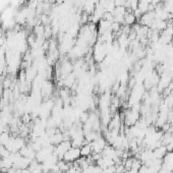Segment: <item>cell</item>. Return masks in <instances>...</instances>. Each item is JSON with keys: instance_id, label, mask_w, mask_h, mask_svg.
Returning a JSON list of instances; mask_svg holds the SVG:
<instances>
[{"instance_id": "5", "label": "cell", "mask_w": 173, "mask_h": 173, "mask_svg": "<svg viewBox=\"0 0 173 173\" xmlns=\"http://www.w3.org/2000/svg\"><path fill=\"white\" fill-rule=\"evenodd\" d=\"M81 157H85V158H88L92 155V147H91V144L88 143V144H85V145H83L81 148Z\"/></svg>"}, {"instance_id": "11", "label": "cell", "mask_w": 173, "mask_h": 173, "mask_svg": "<svg viewBox=\"0 0 173 173\" xmlns=\"http://www.w3.org/2000/svg\"><path fill=\"white\" fill-rule=\"evenodd\" d=\"M139 3H140V0H129L131 11L133 12L136 9H137V7H139Z\"/></svg>"}, {"instance_id": "8", "label": "cell", "mask_w": 173, "mask_h": 173, "mask_svg": "<svg viewBox=\"0 0 173 173\" xmlns=\"http://www.w3.org/2000/svg\"><path fill=\"white\" fill-rule=\"evenodd\" d=\"M110 31L113 32V33H118V32L121 31V25L119 22L113 21L110 25Z\"/></svg>"}, {"instance_id": "12", "label": "cell", "mask_w": 173, "mask_h": 173, "mask_svg": "<svg viewBox=\"0 0 173 173\" xmlns=\"http://www.w3.org/2000/svg\"><path fill=\"white\" fill-rule=\"evenodd\" d=\"M168 173H173V171H169Z\"/></svg>"}, {"instance_id": "2", "label": "cell", "mask_w": 173, "mask_h": 173, "mask_svg": "<svg viewBox=\"0 0 173 173\" xmlns=\"http://www.w3.org/2000/svg\"><path fill=\"white\" fill-rule=\"evenodd\" d=\"M79 157H81V150H79V148L71 147V148L64 154L62 159L67 163H73L75 161H76Z\"/></svg>"}, {"instance_id": "1", "label": "cell", "mask_w": 173, "mask_h": 173, "mask_svg": "<svg viewBox=\"0 0 173 173\" xmlns=\"http://www.w3.org/2000/svg\"><path fill=\"white\" fill-rule=\"evenodd\" d=\"M70 148H71V142H70V140H63L59 145L55 146V149H54L53 153L58 157L59 160H61L63 158V156H64V154L68 151Z\"/></svg>"}, {"instance_id": "4", "label": "cell", "mask_w": 173, "mask_h": 173, "mask_svg": "<svg viewBox=\"0 0 173 173\" xmlns=\"http://www.w3.org/2000/svg\"><path fill=\"white\" fill-rule=\"evenodd\" d=\"M63 133H60L59 130H57V133L55 134H53L52 136H50V143H51V145H53V146H57V145H59L60 143H62L63 142Z\"/></svg>"}, {"instance_id": "9", "label": "cell", "mask_w": 173, "mask_h": 173, "mask_svg": "<svg viewBox=\"0 0 173 173\" xmlns=\"http://www.w3.org/2000/svg\"><path fill=\"white\" fill-rule=\"evenodd\" d=\"M142 165H143V163L140 159H133V165H131V169H133V170H136V171H139V169L140 168Z\"/></svg>"}, {"instance_id": "3", "label": "cell", "mask_w": 173, "mask_h": 173, "mask_svg": "<svg viewBox=\"0 0 173 173\" xmlns=\"http://www.w3.org/2000/svg\"><path fill=\"white\" fill-rule=\"evenodd\" d=\"M154 156H155L156 159H163L164 156L167 154V149H166V146L161 145L158 148H156L155 150H153Z\"/></svg>"}, {"instance_id": "6", "label": "cell", "mask_w": 173, "mask_h": 173, "mask_svg": "<svg viewBox=\"0 0 173 173\" xmlns=\"http://www.w3.org/2000/svg\"><path fill=\"white\" fill-rule=\"evenodd\" d=\"M136 22V18L134 17L133 12H126L124 15V24L127 25H133Z\"/></svg>"}, {"instance_id": "7", "label": "cell", "mask_w": 173, "mask_h": 173, "mask_svg": "<svg viewBox=\"0 0 173 173\" xmlns=\"http://www.w3.org/2000/svg\"><path fill=\"white\" fill-rule=\"evenodd\" d=\"M137 9L142 12V13H147V12L149 11V4L148 3H144L142 1H140L139 3V7H137Z\"/></svg>"}, {"instance_id": "10", "label": "cell", "mask_w": 173, "mask_h": 173, "mask_svg": "<svg viewBox=\"0 0 173 173\" xmlns=\"http://www.w3.org/2000/svg\"><path fill=\"white\" fill-rule=\"evenodd\" d=\"M89 119V113L87 111H83L81 115H79V121L83 123V124H85L87 121H88Z\"/></svg>"}]
</instances>
